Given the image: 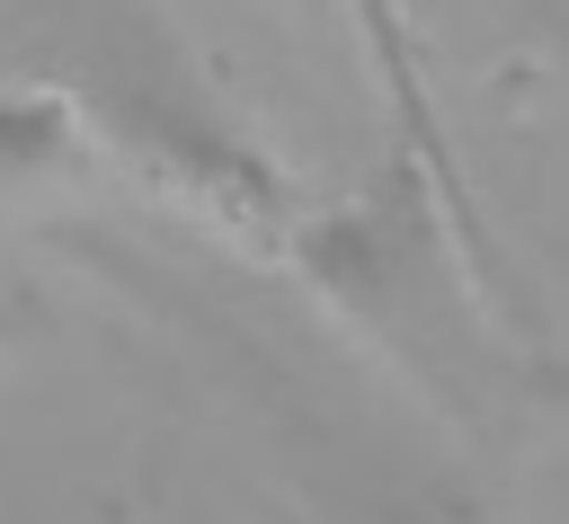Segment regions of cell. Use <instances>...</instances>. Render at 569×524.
<instances>
[{
    "label": "cell",
    "instance_id": "1",
    "mask_svg": "<svg viewBox=\"0 0 569 524\" xmlns=\"http://www.w3.org/2000/svg\"><path fill=\"white\" fill-rule=\"evenodd\" d=\"M311 275L338 293L347 320H365L453 417H507L533 400V355L507 311H480L462 231L436 213V133L409 115V142L391 169L329 222L302 231Z\"/></svg>",
    "mask_w": 569,
    "mask_h": 524
},
{
    "label": "cell",
    "instance_id": "2",
    "mask_svg": "<svg viewBox=\"0 0 569 524\" xmlns=\"http://www.w3.org/2000/svg\"><path fill=\"white\" fill-rule=\"evenodd\" d=\"M382 524H507L498 506H480V497H391V506H373Z\"/></svg>",
    "mask_w": 569,
    "mask_h": 524
}]
</instances>
